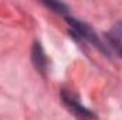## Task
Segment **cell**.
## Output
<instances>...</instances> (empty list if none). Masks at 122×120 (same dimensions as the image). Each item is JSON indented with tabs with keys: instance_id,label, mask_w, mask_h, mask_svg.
<instances>
[{
	"instance_id": "1",
	"label": "cell",
	"mask_w": 122,
	"mask_h": 120,
	"mask_svg": "<svg viewBox=\"0 0 122 120\" xmlns=\"http://www.w3.org/2000/svg\"><path fill=\"white\" fill-rule=\"evenodd\" d=\"M67 23L71 28V35H74L75 38L78 40H82V41H87V42H91L92 45H95L97 48H99L101 51L107 52V48L104 47L102 41L98 38V35L95 34V31L92 30L91 27L84 23V21H80L77 18H72V17H67Z\"/></svg>"
},
{
	"instance_id": "2",
	"label": "cell",
	"mask_w": 122,
	"mask_h": 120,
	"mask_svg": "<svg viewBox=\"0 0 122 120\" xmlns=\"http://www.w3.org/2000/svg\"><path fill=\"white\" fill-rule=\"evenodd\" d=\"M61 97H62V102H64V105L72 112V115L77 117L78 120H95V115L90 112L87 107H84L75 97H74V95H71L70 92H67V90H62L61 92Z\"/></svg>"
},
{
	"instance_id": "3",
	"label": "cell",
	"mask_w": 122,
	"mask_h": 120,
	"mask_svg": "<svg viewBox=\"0 0 122 120\" xmlns=\"http://www.w3.org/2000/svg\"><path fill=\"white\" fill-rule=\"evenodd\" d=\"M31 58H33V62L37 68V71H40L41 74H46L47 71V66H48V60L44 54V50L41 47V44L36 42L34 47H33V52H31Z\"/></svg>"
},
{
	"instance_id": "4",
	"label": "cell",
	"mask_w": 122,
	"mask_h": 120,
	"mask_svg": "<svg viewBox=\"0 0 122 120\" xmlns=\"http://www.w3.org/2000/svg\"><path fill=\"white\" fill-rule=\"evenodd\" d=\"M108 41L109 44L117 50V52L119 54L122 58V21H118L114 24V27L108 32Z\"/></svg>"
},
{
	"instance_id": "5",
	"label": "cell",
	"mask_w": 122,
	"mask_h": 120,
	"mask_svg": "<svg viewBox=\"0 0 122 120\" xmlns=\"http://www.w3.org/2000/svg\"><path fill=\"white\" fill-rule=\"evenodd\" d=\"M44 6L48 7V9H51L56 13H62L64 14V13L68 11V7L64 3H60V1H44Z\"/></svg>"
}]
</instances>
